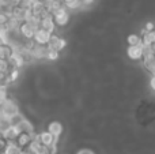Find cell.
Instances as JSON below:
<instances>
[{"label":"cell","instance_id":"6da1fadb","mask_svg":"<svg viewBox=\"0 0 155 154\" xmlns=\"http://www.w3.org/2000/svg\"><path fill=\"white\" fill-rule=\"evenodd\" d=\"M18 113H19V105L14 98H7V100L0 105V116L11 119V117H14Z\"/></svg>","mask_w":155,"mask_h":154},{"label":"cell","instance_id":"603a6c76","mask_svg":"<svg viewBox=\"0 0 155 154\" xmlns=\"http://www.w3.org/2000/svg\"><path fill=\"white\" fill-rule=\"evenodd\" d=\"M23 119H25V116H23V115L21 113V112H19L18 115H15V116H14V117H11V119H10V122H11V126H18L19 123H21V122H22V120H23Z\"/></svg>","mask_w":155,"mask_h":154},{"label":"cell","instance_id":"3957f363","mask_svg":"<svg viewBox=\"0 0 155 154\" xmlns=\"http://www.w3.org/2000/svg\"><path fill=\"white\" fill-rule=\"evenodd\" d=\"M27 48H29V52L31 55V59H46V53H48V46L46 45H40V44H35L34 41H29Z\"/></svg>","mask_w":155,"mask_h":154},{"label":"cell","instance_id":"8992f818","mask_svg":"<svg viewBox=\"0 0 155 154\" xmlns=\"http://www.w3.org/2000/svg\"><path fill=\"white\" fill-rule=\"evenodd\" d=\"M65 45H67V42H65V40L64 38H61V37H59V35H54V34H52V37H51V40H49V42H48V49H51V51H56V52H61L63 49L65 48Z\"/></svg>","mask_w":155,"mask_h":154},{"label":"cell","instance_id":"4316f807","mask_svg":"<svg viewBox=\"0 0 155 154\" xmlns=\"http://www.w3.org/2000/svg\"><path fill=\"white\" fill-rule=\"evenodd\" d=\"M150 86L153 87V90H155V75L151 76V79H150Z\"/></svg>","mask_w":155,"mask_h":154},{"label":"cell","instance_id":"30bf717a","mask_svg":"<svg viewBox=\"0 0 155 154\" xmlns=\"http://www.w3.org/2000/svg\"><path fill=\"white\" fill-rule=\"evenodd\" d=\"M26 152H29L30 154H49V150L46 149L45 146H42L35 138H34V141L29 145V147L26 149Z\"/></svg>","mask_w":155,"mask_h":154},{"label":"cell","instance_id":"ba28073f","mask_svg":"<svg viewBox=\"0 0 155 154\" xmlns=\"http://www.w3.org/2000/svg\"><path fill=\"white\" fill-rule=\"evenodd\" d=\"M40 29L45 30V32L51 33V34H53V32L56 30V23H54L53 18H52V15H46L44 16L42 19H41L40 22Z\"/></svg>","mask_w":155,"mask_h":154},{"label":"cell","instance_id":"9c48e42d","mask_svg":"<svg viewBox=\"0 0 155 154\" xmlns=\"http://www.w3.org/2000/svg\"><path fill=\"white\" fill-rule=\"evenodd\" d=\"M51 37H52L51 33L45 32V30H42V29H38L37 32H35L33 41H34L35 44H40V45H48Z\"/></svg>","mask_w":155,"mask_h":154},{"label":"cell","instance_id":"484cf974","mask_svg":"<svg viewBox=\"0 0 155 154\" xmlns=\"http://www.w3.org/2000/svg\"><path fill=\"white\" fill-rule=\"evenodd\" d=\"M76 154H95L91 149H80Z\"/></svg>","mask_w":155,"mask_h":154},{"label":"cell","instance_id":"5bb4252c","mask_svg":"<svg viewBox=\"0 0 155 154\" xmlns=\"http://www.w3.org/2000/svg\"><path fill=\"white\" fill-rule=\"evenodd\" d=\"M46 131H48V132H51L56 139H59V136L63 134V124L60 122H51Z\"/></svg>","mask_w":155,"mask_h":154},{"label":"cell","instance_id":"9a60e30c","mask_svg":"<svg viewBox=\"0 0 155 154\" xmlns=\"http://www.w3.org/2000/svg\"><path fill=\"white\" fill-rule=\"evenodd\" d=\"M18 135H19L18 128H16L15 126H11V127L8 128L5 132L2 134V138L4 139L5 142H15V139L18 138Z\"/></svg>","mask_w":155,"mask_h":154},{"label":"cell","instance_id":"cb8c5ba5","mask_svg":"<svg viewBox=\"0 0 155 154\" xmlns=\"http://www.w3.org/2000/svg\"><path fill=\"white\" fill-rule=\"evenodd\" d=\"M46 59L51 60V62H54V60H57V59H59V52L48 49V53H46Z\"/></svg>","mask_w":155,"mask_h":154},{"label":"cell","instance_id":"ffe728a7","mask_svg":"<svg viewBox=\"0 0 155 154\" xmlns=\"http://www.w3.org/2000/svg\"><path fill=\"white\" fill-rule=\"evenodd\" d=\"M128 44H129V46L142 45V37L139 34H131L128 37Z\"/></svg>","mask_w":155,"mask_h":154},{"label":"cell","instance_id":"83f0119b","mask_svg":"<svg viewBox=\"0 0 155 154\" xmlns=\"http://www.w3.org/2000/svg\"><path fill=\"white\" fill-rule=\"evenodd\" d=\"M12 3H14V4H15V5H18L19 3H21V0H12Z\"/></svg>","mask_w":155,"mask_h":154},{"label":"cell","instance_id":"e0dca14e","mask_svg":"<svg viewBox=\"0 0 155 154\" xmlns=\"http://www.w3.org/2000/svg\"><path fill=\"white\" fill-rule=\"evenodd\" d=\"M3 154H23V149H21L15 142H7Z\"/></svg>","mask_w":155,"mask_h":154},{"label":"cell","instance_id":"f1b7e54d","mask_svg":"<svg viewBox=\"0 0 155 154\" xmlns=\"http://www.w3.org/2000/svg\"><path fill=\"white\" fill-rule=\"evenodd\" d=\"M23 154H30L29 152H26V150H23Z\"/></svg>","mask_w":155,"mask_h":154},{"label":"cell","instance_id":"8fae6325","mask_svg":"<svg viewBox=\"0 0 155 154\" xmlns=\"http://www.w3.org/2000/svg\"><path fill=\"white\" fill-rule=\"evenodd\" d=\"M8 63H10L11 68H16V70H19V68H21L22 65L26 63V60H25V57L22 56L21 53H18V52H14V53L11 55Z\"/></svg>","mask_w":155,"mask_h":154},{"label":"cell","instance_id":"f546056e","mask_svg":"<svg viewBox=\"0 0 155 154\" xmlns=\"http://www.w3.org/2000/svg\"><path fill=\"white\" fill-rule=\"evenodd\" d=\"M0 138H2V134H0Z\"/></svg>","mask_w":155,"mask_h":154},{"label":"cell","instance_id":"d6986e66","mask_svg":"<svg viewBox=\"0 0 155 154\" xmlns=\"http://www.w3.org/2000/svg\"><path fill=\"white\" fill-rule=\"evenodd\" d=\"M143 65L146 67V70L151 74V75H155V57L153 59H148L146 62H143Z\"/></svg>","mask_w":155,"mask_h":154},{"label":"cell","instance_id":"44dd1931","mask_svg":"<svg viewBox=\"0 0 155 154\" xmlns=\"http://www.w3.org/2000/svg\"><path fill=\"white\" fill-rule=\"evenodd\" d=\"M10 127H11L10 119H7V117H4V116H0V134L5 132Z\"/></svg>","mask_w":155,"mask_h":154},{"label":"cell","instance_id":"52a82bcc","mask_svg":"<svg viewBox=\"0 0 155 154\" xmlns=\"http://www.w3.org/2000/svg\"><path fill=\"white\" fill-rule=\"evenodd\" d=\"M34 138H35V132L34 134H19L18 138L15 139V143L18 145L21 149L26 150L27 147H29V145L34 141Z\"/></svg>","mask_w":155,"mask_h":154},{"label":"cell","instance_id":"2e32d148","mask_svg":"<svg viewBox=\"0 0 155 154\" xmlns=\"http://www.w3.org/2000/svg\"><path fill=\"white\" fill-rule=\"evenodd\" d=\"M14 53V49L11 45L7 44H0V60H10L11 55Z\"/></svg>","mask_w":155,"mask_h":154},{"label":"cell","instance_id":"7c38bea8","mask_svg":"<svg viewBox=\"0 0 155 154\" xmlns=\"http://www.w3.org/2000/svg\"><path fill=\"white\" fill-rule=\"evenodd\" d=\"M127 53H128L129 59H132V60H142V57H143V45L128 46Z\"/></svg>","mask_w":155,"mask_h":154},{"label":"cell","instance_id":"5b68a950","mask_svg":"<svg viewBox=\"0 0 155 154\" xmlns=\"http://www.w3.org/2000/svg\"><path fill=\"white\" fill-rule=\"evenodd\" d=\"M52 18H53L54 23H56V26H65V25L70 22V12H68V10L63 5L61 8H59V10L56 11V12L52 14Z\"/></svg>","mask_w":155,"mask_h":154},{"label":"cell","instance_id":"4fadbf2b","mask_svg":"<svg viewBox=\"0 0 155 154\" xmlns=\"http://www.w3.org/2000/svg\"><path fill=\"white\" fill-rule=\"evenodd\" d=\"M15 127L18 128L19 134H34V127H33V124L26 117H25L18 126H15Z\"/></svg>","mask_w":155,"mask_h":154},{"label":"cell","instance_id":"d4e9b609","mask_svg":"<svg viewBox=\"0 0 155 154\" xmlns=\"http://www.w3.org/2000/svg\"><path fill=\"white\" fill-rule=\"evenodd\" d=\"M154 30H155L154 23H153V22H148V23L146 25V29H144V32H154Z\"/></svg>","mask_w":155,"mask_h":154},{"label":"cell","instance_id":"7a4b0ae2","mask_svg":"<svg viewBox=\"0 0 155 154\" xmlns=\"http://www.w3.org/2000/svg\"><path fill=\"white\" fill-rule=\"evenodd\" d=\"M40 29V26L35 23H31V22H22L21 26H19V34H21V37L23 38L25 41H33V38H34V34L35 32Z\"/></svg>","mask_w":155,"mask_h":154},{"label":"cell","instance_id":"277c9868","mask_svg":"<svg viewBox=\"0 0 155 154\" xmlns=\"http://www.w3.org/2000/svg\"><path fill=\"white\" fill-rule=\"evenodd\" d=\"M35 139L40 142L42 146H45L46 149H52V147H56V143H57V139L52 135L51 132L48 131H42L40 134H35Z\"/></svg>","mask_w":155,"mask_h":154},{"label":"cell","instance_id":"7402d4cb","mask_svg":"<svg viewBox=\"0 0 155 154\" xmlns=\"http://www.w3.org/2000/svg\"><path fill=\"white\" fill-rule=\"evenodd\" d=\"M8 97V89L7 86H4V85H0V105H2L3 102H4Z\"/></svg>","mask_w":155,"mask_h":154},{"label":"cell","instance_id":"ac0fdd59","mask_svg":"<svg viewBox=\"0 0 155 154\" xmlns=\"http://www.w3.org/2000/svg\"><path fill=\"white\" fill-rule=\"evenodd\" d=\"M61 2H63V5H64L67 10H78V8H82L79 0H61Z\"/></svg>","mask_w":155,"mask_h":154}]
</instances>
